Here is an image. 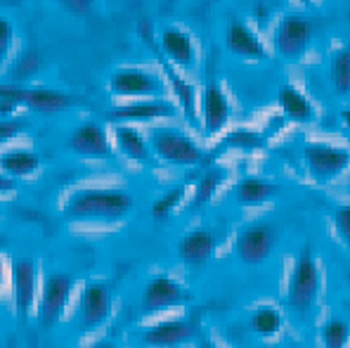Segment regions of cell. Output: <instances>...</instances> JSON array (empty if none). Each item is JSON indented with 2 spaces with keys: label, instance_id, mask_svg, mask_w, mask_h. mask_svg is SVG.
<instances>
[{
  "label": "cell",
  "instance_id": "33",
  "mask_svg": "<svg viewBox=\"0 0 350 348\" xmlns=\"http://www.w3.org/2000/svg\"><path fill=\"white\" fill-rule=\"evenodd\" d=\"M29 128V121L22 119V116H10V119H0V145L10 142L12 137L22 135Z\"/></svg>",
  "mask_w": 350,
  "mask_h": 348
},
{
  "label": "cell",
  "instance_id": "20",
  "mask_svg": "<svg viewBox=\"0 0 350 348\" xmlns=\"http://www.w3.org/2000/svg\"><path fill=\"white\" fill-rule=\"evenodd\" d=\"M277 105L282 109V116L291 124H310L315 119V107L296 85L284 83L277 90Z\"/></svg>",
  "mask_w": 350,
  "mask_h": 348
},
{
  "label": "cell",
  "instance_id": "29",
  "mask_svg": "<svg viewBox=\"0 0 350 348\" xmlns=\"http://www.w3.org/2000/svg\"><path fill=\"white\" fill-rule=\"evenodd\" d=\"M27 85L22 83H0V119H10L19 107H24Z\"/></svg>",
  "mask_w": 350,
  "mask_h": 348
},
{
  "label": "cell",
  "instance_id": "1",
  "mask_svg": "<svg viewBox=\"0 0 350 348\" xmlns=\"http://www.w3.org/2000/svg\"><path fill=\"white\" fill-rule=\"evenodd\" d=\"M133 209V194L118 187H85L69 197L64 216L69 221L116 223Z\"/></svg>",
  "mask_w": 350,
  "mask_h": 348
},
{
  "label": "cell",
  "instance_id": "10",
  "mask_svg": "<svg viewBox=\"0 0 350 348\" xmlns=\"http://www.w3.org/2000/svg\"><path fill=\"white\" fill-rule=\"evenodd\" d=\"M140 36L149 43V48H152L154 55H157V62L161 64L163 71H166V79H168V83H171L175 97H178L180 107H183V114L187 116V119L192 121V124H197V105H199V100H197V90H194V85L187 83V81H185L183 76L178 74V66H175L173 62H168L166 55H163L161 50H159L157 40H154L152 36H149L147 24H140Z\"/></svg>",
  "mask_w": 350,
  "mask_h": 348
},
{
  "label": "cell",
  "instance_id": "19",
  "mask_svg": "<svg viewBox=\"0 0 350 348\" xmlns=\"http://www.w3.org/2000/svg\"><path fill=\"white\" fill-rule=\"evenodd\" d=\"M79 102V97L64 93V90L45 88V85H27V93H24V107L38 111V114H57V111L76 107Z\"/></svg>",
  "mask_w": 350,
  "mask_h": 348
},
{
  "label": "cell",
  "instance_id": "31",
  "mask_svg": "<svg viewBox=\"0 0 350 348\" xmlns=\"http://www.w3.org/2000/svg\"><path fill=\"white\" fill-rule=\"evenodd\" d=\"M185 197V187L180 185V187H173V190H168L163 197H159L157 202L152 204V213H154V218H166L168 213L173 211L175 206L180 204V199Z\"/></svg>",
  "mask_w": 350,
  "mask_h": 348
},
{
  "label": "cell",
  "instance_id": "17",
  "mask_svg": "<svg viewBox=\"0 0 350 348\" xmlns=\"http://www.w3.org/2000/svg\"><path fill=\"white\" fill-rule=\"evenodd\" d=\"M66 147L79 157L100 159V157L111 155L109 135H107L105 126L95 124V121H85V124L76 126L74 131H71L69 140H66Z\"/></svg>",
  "mask_w": 350,
  "mask_h": 348
},
{
  "label": "cell",
  "instance_id": "39",
  "mask_svg": "<svg viewBox=\"0 0 350 348\" xmlns=\"http://www.w3.org/2000/svg\"><path fill=\"white\" fill-rule=\"evenodd\" d=\"M296 3H301V5H310L312 0H296Z\"/></svg>",
  "mask_w": 350,
  "mask_h": 348
},
{
  "label": "cell",
  "instance_id": "12",
  "mask_svg": "<svg viewBox=\"0 0 350 348\" xmlns=\"http://www.w3.org/2000/svg\"><path fill=\"white\" fill-rule=\"evenodd\" d=\"M225 48L230 55L239 59H249V62H265L270 57V50L260 40V36L254 31L246 22L234 19L225 29Z\"/></svg>",
  "mask_w": 350,
  "mask_h": 348
},
{
  "label": "cell",
  "instance_id": "35",
  "mask_svg": "<svg viewBox=\"0 0 350 348\" xmlns=\"http://www.w3.org/2000/svg\"><path fill=\"white\" fill-rule=\"evenodd\" d=\"M57 5L64 12L76 14V17H85L97 8V0H57Z\"/></svg>",
  "mask_w": 350,
  "mask_h": 348
},
{
  "label": "cell",
  "instance_id": "3",
  "mask_svg": "<svg viewBox=\"0 0 350 348\" xmlns=\"http://www.w3.org/2000/svg\"><path fill=\"white\" fill-rule=\"evenodd\" d=\"M320 291V268L310 249H303L298 254L296 263L291 268L289 286H286V304L296 310L298 315H306L312 308Z\"/></svg>",
  "mask_w": 350,
  "mask_h": 348
},
{
  "label": "cell",
  "instance_id": "37",
  "mask_svg": "<svg viewBox=\"0 0 350 348\" xmlns=\"http://www.w3.org/2000/svg\"><path fill=\"white\" fill-rule=\"evenodd\" d=\"M88 348H116V344H111V341H97V344H92Z\"/></svg>",
  "mask_w": 350,
  "mask_h": 348
},
{
  "label": "cell",
  "instance_id": "36",
  "mask_svg": "<svg viewBox=\"0 0 350 348\" xmlns=\"http://www.w3.org/2000/svg\"><path fill=\"white\" fill-rule=\"evenodd\" d=\"M12 190H14V180L0 171V192H12Z\"/></svg>",
  "mask_w": 350,
  "mask_h": 348
},
{
  "label": "cell",
  "instance_id": "21",
  "mask_svg": "<svg viewBox=\"0 0 350 348\" xmlns=\"http://www.w3.org/2000/svg\"><path fill=\"white\" fill-rule=\"evenodd\" d=\"M114 142L121 150V155H126L131 161L142 163V166H149L154 157V150L149 145V140H145L137 128H133L131 124H116L114 126Z\"/></svg>",
  "mask_w": 350,
  "mask_h": 348
},
{
  "label": "cell",
  "instance_id": "34",
  "mask_svg": "<svg viewBox=\"0 0 350 348\" xmlns=\"http://www.w3.org/2000/svg\"><path fill=\"white\" fill-rule=\"evenodd\" d=\"M334 228H336L341 242L350 249V204H343L334 211Z\"/></svg>",
  "mask_w": 350,
  "mask_h": 348
},
{
  "label": "cell",
  "instance_id": "24",
  "mask_svg": "<svg viewBox=\"0 0 350 348\" xmlns=\"http://www.w3.org/2000/svg\"><path fill=\"white\" fill-rule=\"evenodd\" d=\"M40 168V157L36 155L33 150H24V147H17V150H8L0 155V171L10 178H24L31 176Z\"/></svg>",
  "mask_w": 350,
  "mask_h": 348
},
{
  "label": "cell",
  "instance_id": "6",
  "mask_svg": "<svg viewBox=\"0 0 350 348\" xmlns=\"http://www.w3.org/2000/svg\"><path fill=\"white\" fill-rule=\"evenodd\" d=\"M109 90L116 97H128V100H159L166 93V83L157 74L147 69H116L109 76Z\"/></svg>",
  "mask_w": 350,
  "mask_h": 348
},
{
  "label": "cell",
  "instance_id": "32",
  "mask_svg": "<svg viewBox=\"0 0 350 348\" xmlns=\"http://www.w3.org/2000/svg\"><path fill=\"white\" fill-rule=\"evenodd\" d=\"M14 45V24L5 14H0V69L8 62Z\"/></svg>",
  "mask_w": 350,
  "mask_h": 348
},
{
  "label": "cell",
  "instance_id": "30",
  "mask_svg": "<svg viewBox=\"0 0 350 348\" xmlns=\"http://www.w3.org/2000/svg\"><path fill=\"white\" fill-rule=\"evenodd\" d=\"M220 180H223V171H220V168H208V171H206L204 176L199 178L197 190H194L192 206H194V209L204 206V204L208 202V199L215 194V190H218Z\"/></svg>",
  "mask_w": 350,
  "mask_h": 348
},
{
  "label": "cell",
  "instance_id": "38",
  "mask_svg": "<svg viewBox=\"0 0 350 348\" xmlns=\"http://www.w3.org/2000/svg\"><path fill=\"white\" fill-rule=\"evenodd\" d=\"M199 348H218V346H215L213 341H208V339H202V341H199Z\"/></svg>",
  "mask_w": 350,
  "mask_h": 348
},
{
  "label": "cell",
  "instance_id": "25",
  "mask_svg": "<svg viewBox=\"0 0 350 348\" xmlns=\"http://www.w3.org/2000/svg\"><path fill=\"white\" fill-rule=\"evenodd\" d=\"M267 145L265 133H256L249 128H237L228 133L220 142V150H241V152H258Z\"/></svg>",
  "mask_w": 350,
  "mask_h": 348
},
{
  "label": "cell",
  "instance_id": "9",
  "mask_svg": "<svg viewBox=\"0 0 350 348\" xmlns=\"http://www.w3.org/2000/svg\"><path fill=\"white\" fill-rule=\"evenodd\" d=\"M71 289H74V280L64 273H50L43 282V294H40V310L38 322L43 330H50L59 322L64 315V308L69 304Z\"/></svg>",
  "mask_w": 350,
  "mask_h": 348
},
{
  "label": "cell",
  "instance_id": "7",
  "mask_svg": "<svg viewBox=\"0 0 350 348\" xmlns=\"http://www.w3.org/2000/svg\"><path fill=\"white\" fill-rule=\"evenodd\" d=\"M280 232L270 223H251L244 228L234 239V254L241 263L260 265L272 256V249L277 247Z\"/></svg>",
  "mask_w": 350,
  "mask_h": 348
},
{
  "label": "cell",
  "instance_id": "13",
  "mask_svg": "<svg viewBox=\"0 0 350 348\" xmlns=\"http://www.w3.org/2000/svg\"><path fill=\"white\" fill-rule=\"evenodd\" d=\"M157 45L163 55H166L168 62H173L178 69H194L199 59V53H197V43H194L192 34L185 31L180 27H166L161 29L157 38Z\"/></svg>",
  "mask_w": 350,
  "mask_h": 348
},
{
  "label": "cell",
  "instance_id": "15",
  "mask_svg": "<svg viewBox=\"0 0 350 348\" xmlns=\"http://www.w3.org/2000/svg\"><path fill=\"white\" fill-rule=\"evenodd\" d=\"M111 313V289L102 282H90L81 291L79 304V327L90 332L100 327Z\"/></svg>",
  "mask_w": 350,
  "mask_h": 348
},
{
  "label": "cell",
  "instance_id": "16",
  "mask_svg": "<svg viewBox=\"0 0 350 348\" xmlns=\"http://www.w3.org/2000/svg\"><path fill=\"white\" fill-rule=\"evenodd\" d=\"M189 299H192V294L175 280L166 278V275L152 278L147 282L145 291H142V306L149 313L161 308H173V306H185L189 304Z\"/></svg>",
  "mask_w": 350,
  "mask_h": 348
},
{
  "label": "cell",
  "instance_id": "27",
  "mask_svg": "<svg viewBox=\"0 0 350 348\" xmlns=\"http://www.w3.org/2000/svg\"><path fill=\"white\" fill-rule=\"evenodd\" d=\"M322 348H346L350 341V327L346 320L341 317H334V320L324 322L320 332Z\"/></svg>",
  "mask_w": 350,
  "mask_h": 348
},
{
  "label": "cell",
  "instance_id": "14",
  "mask_svg": "<svg viewBox=\"0 0 350 348\" xmlns=\"http://www.w3.org/2000/svg\"><path fill=\"white\" fill-rule=\"evenodd\" d=\"M178 114V107L168 100H137L118 105L107 111L109 121L116 124H142V121H157V119H171Z\"/></svg>",
  "mask_w": 350,
  "mask_h": 348
},
{
  "label": "cell",
  "instance_id": "22",
  "mask_svg": "<svg viewBox=\"0 0 350 348\" xmlns=\"http://www.w3.org/2000/svg\"><path fill=\"white\" fill-rule=\"evenodd\" d=\"M213 252H215V237L208 230H192L178 244V256L183 258V263L192 265V268L208 263Z\"/></svg>",
  "mask_w": 350,
  "mask_h": 348
},
{
  "label": "cell",
  "instance_id": "5",
  "mask_svg": "<svg viewBox=\"0 0 350 348\" xmlns=\"http://www.w3.org/2000/svg\"><path fill=\"white\" fill-rule=\"evenodd\" d=\"M312 43V22L303 14H284L277 22L275 34H272V45L277 55L286 62H296L308 53Z\"/></svg>",
  "mask_w": 350,
  "mask_h": 348
},
{
  "label": "cell",
  "instance_id": "40",
  "mask_svg": "<svg viewBox=\"0 0 350 348\" xmlns=\"http://www.w3.org/2000/svg\"><path fill=\"white\" fill-rule=\"evenodd\" d=\"M260 348H275V346H260Z\"/></svg>",
  "mask_w": 350,
  "mask_h": 348
},
{
  "label": "cell",
  "instance_id": "18",
  "mask_svg": "<svg viewBox=\"0 0 350 348\" xmlns=\"http://www.w3.org/2000/svg\"><path fill=\"white\" fill-rule=\"evenodd\" d=\"M12 286L17 317L27 322L36 301V263L31 258H17L12 263Z\"/></svg>",
  "mask_w": 350,
  "mask_h": 348
},
{
  "label": "cell",
  "instance_id": "28",
  "mask_svg": "<svg viewBox=\"0 0 350 348\" xmlns=\"http://www.w3.org/2000/svg\"><path fill=\"white\" fill-rule=\"evenodd\" d=\"M251 330L258 332L262 336H272L282 330V315L272 306H260L256 308V313L251 315Z\"/></svg>",
  "mask_w": 350,
  "mask_h": 348
},
{
  "label": "cell",
  "instance_id": "8",
  "mask_svg": "<svg viewBox=\"0 0 350 348\" xmlns=\"http://www.w3.org/2000/svg\"><path fill=\"white\" fill-rule=\"evenodd\" d=\"M199 327H202V313L173 317V320H163L147 327L142 332V341L152 348H173L192 341L199 334Z\"/></svg>",
  "mask_w": 350,
  "mask_h": 348
},
{
  "label": "cell",
  "instance_id": "4",
  "mask_svg": "<svg viewBox=\"0 0 350 348\" xmlns=\"http://www.w3.org/2000/svg\"><path fill=\"white\" fill-rule=\"evenodd\" d=\"M306 168L317 183H332L341 178L350 166V150L329 142H308L303 147Z\"/></svg>",
  "mask_w": 350,
  "mask_h": 348
},
{
  "label": "cell",
  "instance_id": "26",
  "mask_svg": "<svg viewBox=\"0 0 350 348\" xmlns=\"http://www.w3.org/2000/svg\"><path fill=\"white\" fill-rule=\"evenodd\" d=\"M332 83L341 97L350 95V45L341 48L332 59Z\"/></svg>",
  "mask_w": 350,
  "mask_h": 348
},
{
  "label": "cell",
  "instance_id": "11",
  "mask_svg": "<svg viewBox=\"0 0 350 348\" xmlns=\"http://www.w3.org/2000/svg\"><path fill=\"white\" fill-rule=\"evenodd\" d=\"M202 126L206 135H218L225 126H228L230 116H232V105L230 97L223 90V85L218 81H208L202 90Z\"/></svg>",
  "mask_w": 350,
  "mask_h": 348
},
{
  "label": "cell",
  "instance_id": "23",
  "mask_svg": "<svg viewBox=\"0 0 350 348\" xmlns=\"http://www.w3.org/2000/svg\"><path fill=\"white\" fill-rule=\"evenodd\" d=\"M280 194V187L270 180H262V178L249 176L244 180H239L234 185V199L241 206H260V204L270 202Z\"/></svg>",
  "mask_w": 350,
  "mask_h": 348
},
{
  "label": "cell",
  "instance_id": "2",
  "mask_svg": "<svg viewBox=\"0 0 350 348\" xmlns=\"http://www.w3.org/2000/svg\"><path fill=\"white\" fill-rule=\"evenodd\" d=\"M149 145H152L154 155L161 161L171 163V166H199L204 161V150L187 135V133L178 131V128H152L149 133Z\"/></svg>",
  "mask_w": 350,
  "mask_h": 348
}]
</instances>
